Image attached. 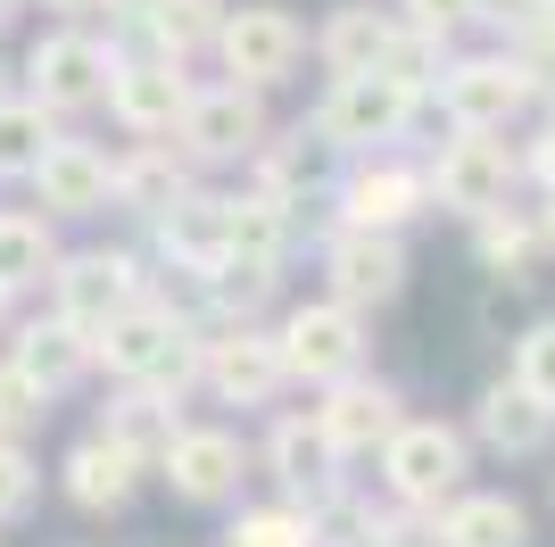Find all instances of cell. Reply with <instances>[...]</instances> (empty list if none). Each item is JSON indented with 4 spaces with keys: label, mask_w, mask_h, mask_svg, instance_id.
<instances>
[{
    "label": "cell",
    "mask_w": 555,
    "mask_h": 547,
    "mask_svg": "<svg viewBox=\"0 0 555 547\" xmlns=\"http://www.w3.org/2000/svg\"><path fill=\"white\" fill-rule=\"evenodd\" d=\"M398 17H415V25H440V34H456V25H473V0H398Z\"/></svg>",
    "instance_id": "b9f144b4"
},
{
    "label": "cell",
    "mask_w": 555,
    "mask_h": 547,
    "mask_svg": "<svg viewBox=\"0 0 555 547\" xmlns=\"http://www.w3.org/2000/svg\"><path fill=\"white\" fill-rule=\"evenodd\" d=\"M150 232H158V257L175 274H208L216 257H232V191H199L191 182L166 216H150Z\"/></svg>",
    "instance_id": "44dd1931"
},
{
    "label": "cell",
    "mask_w": 555,
    "mask_h": 547,
    "mask_svg": "<svg viewBox=\"0 0 555 547\" xmlns=\"http://www.w3.org/2000/svg\"><path fill=\"white\" fill-rule=\"evenodd\" d=\"M9 307H17V291H9V282H0V332H9Z\"/></svg>",
    "instance_id": "7dc6e473"
},
{
    "label": "cell",
    "mask_w": 555,
    "mask_h": 547,
    "mask_svg": "<svg viewBox=\"0 0 555 547\" xmlns=\"http://www.w3.org/2000/svg\"><path fill=\"white\" fill-rule=\"evenodd\" d=\"M191 191V158L175 150V141H133L125 158H116V175H108V207H125V216H166V207Z\"/></svg>",
    "instance_id": "484cf974"
},
{
    "label": "cell",
    "mask_w": 555,
    "mask_h": 547,
    "mask_svg": "<svg viewBox=\"0 0 555 547\" xmlns=\"http://www.w3.org/2000/svg\"><path fill=\"white\" fill-rule=\"evenodd\" d=\"M282 341V365H291V382H340V373H357L365 365V316L357 307H340V298H307V307H291V316L274 323Z\"/></svg>",
    "instance_id": "8fae6325"
},
{
    "label": "cell",
    "mask_w": 555,
    "mask_h": 547,
    "mask_svg": "<svg viewBox=\"0 0 555 547\" xmlns=\"http://www.w3.org/2000/svg\"><path fill=\"white\" fill-rule=\"evenodd\" d=\"M431 182V207H456V216H489V207L514 200V182H522V150L506 133H481V125H448L440 158L423 166Z\"/></svg>",
    "instance_id": "277c9868"
},
{
    "label": "cell",
    "mask_w": 555,
    "mask_h": 547,
    "mask_svg": "<svg viewBox=\"0 0 555 547\" xmlns=\"http://www.w3.org/2000/svg\"><path fill=\"white\" fill-rule=\"evenodd\" d=\"M0 91H9V75H0Z\"/></svg>",
    "instance_id": "c3c4849f"
},
{
    "label": "cell",
    "mask_w": 555,
    "mask_h": 547,
    "mask_svg": "<svg viewBox=\"0 0 555 547\" xmlns=\"http://www.w3.org/2000/svg\"><path fill=\"white\" fill-rule=\"evenodd\" d=\"M382 489H390L398 506H423V514H440L448 498L464 489V473H473V440L456 432V423H431V415H406L390 440H382Z\"/></svg>",
    "instance_id": "7a4b0ae2"
},
{
    "label": "cell",
    "mask_w": 555,
    "mask_h": 547,
    "mask_svg": "<svg viewBox=\"0 0 555 547\" xmlns=\"http://www.w3.org/2000/svg\"><path fill=\"white\" fill-rule=\"evenodd\" d=\"M398 423H406V398H398L390 382H373L365 365L340 373V382H324V398H315V432H324L348 465H357V456H382V440H390Z\"/></svg>",
    "instance_id": "2e32d148"
},
{
    "label": "cell",
    "mask_w": 555,
    "mask_h": 547,
    "mask_svg": "<svg viewBox=\"0 0 555 547\" xmlns=\"http://www.w3.org/2000/svg\"><path fill=\"white\" fill-rule=\"evenodd\" d=\"M191 291H199V316L208 323H257L282 291V257L232 250V257H216L208 274H191Z\"/></svg>",
    "instance_id": "4316f807"
},
{
    "label": "cell",
    "mask_w": 555,
    "mask_h": 547,
    "mask_svg": "<svg viewBox=\"0 0 555 547\" xmlns=\"http://www.w3.org/2000/svg\"><path fill=\"white\" fill-rule=\"evenodd\" d=\"M108 75H116V42L92 34V25H59V34H42V42L25 50V91L50 116L108 109Z\"/></svg>",
    "instance_id": "8992f818"
},
{
    "label": "cell",
    "mask_w": 555,
    "mask_h": 547,
    "mask_svg": "<svg viewBox=\"0 0 555 547\" xmlns=\"http://www.w3.org/2000/svg\"><path fill=\"white\" fill-rule=\"evenodd\" d=\"M266 473L282 481V498H299L307 514H340L357 489H348V456L315 432V415H274V432H266Z\"/></svg>",
    "instance_id": "9c48e42d"
},
{
    "label": "cell",
    "mask_w": 555,
    "mask_h": 547,
    "mask_svg": "<svg viewBox=\"0 0 555 547\" xmlns=\"http://www.w3.org/2000/svg\"><path fill=\"white\" fill-rule=\"evenodd\" d=\"M50 17H67V25H92V17H108L116 0H42Z\"/></svg>",
    "instance_id": "7bdbcfd3"
},
{
    "label": "cell",
    "mask_w": 555,
    "mask_h": 547,
    "mask_svg": "<svg viewBox=\"0 0 555 547\" xmlns=\"http://www.w3.org/2000/svg\"><path fill=\"white\" fill-rule=\"evenodd\" d=\"M141 291H150V274H141L125 250H75V257L59 250V274H50V307L75 316L92 341H100V323H108L116 307H133Z\"/></svg>",
    "instance_id": "9a60e30c"
},
{
    "label": "cell",
    "mask_w": 555,
    "mask_h": 547,
    "mask_svg": "<svg viewBox=\"0 0 555 547\" xmlns=\"http://www.w3.org/2000/svg\"><path fill=\"white\" fill-rule=\"evenodd\" d=\"M340 191V225H365V232H406L431 207V182L423 166H398V158H365L357 175L332 182Z\"/></svg>",
    "instance_id": "ac0fdd59"
},
{
    "label": "cell",
    "mask_w": 555,
    "mask_h": 547,
    "mask_svg": "<svg viewBox=\"0 0 555 547\" xmlns=\"http://www.w3.org/2000/svg\"><path fill=\"white\" fill-rule=\"evenodd\" d=\"M440 67H448V34H440V25L398 17V25H390V50H382V75H398V84H415L423 100H431Z\"/></svg>",
    "instance_id": "d590c367"
},
{
    "label": "cell",
    "mask_w": 555,
    "mask_h": 547,
    "mask_svg": "<svg viewBox=\"0 0 555 547\" xmlns=\"http://www.w3.org/2000/svg\"><path fill=\"white\" fill-rule=\"evenodd\" d=\"M17 17H25V0H0V34H9Z\"/></svg>",
    "instance_id": "bcb514c9"
},
{
    "label": "cell",
    "mask_w": 555,
    "mask_h": 547,
    "mask_svg": "<svg viewBox=\"0 0 555 547\" xmlns=\"http://www.w3.org/2000/svg\"><path fill=\"white\" fill-rule=\"evenodd\" d=\"M473 440H481L489 456H539L555 440V407L506 373V382L481 390V407H473Z\"/></svg>",
    "instance_id": "d4e9b609"
},
{
    "label": "cell",
    "mask_w": 555,
    "mask_h": 547,
    "mask_svg": "<svg viewBox=\"0 0 555 547\" xmlns=\"http://www.w3.org/2000/svg\"><path fill=\"white\" fill-rule=\"evenodd\" d=\"M59 116L34 100V91H0V182L9 175H34V158L50 150Z\"/></svg>",
    "instance_id": "836d02e7"
},
{
    "label": "cell",
    "mask_w": 555,
    "mask_h": 547,
    "mask_svg": "<svg viewBox=\"0 0 555 547\" xmlns=\"http://www.w3.org/2000/svg\"><path fill=\"white\" fill-rule=\"evenodd\" d=\"M216 59H224L232 84H249V91H282L291 75L307 67V25L291 17V9H274V0L224 9V25H216Z\"/></svg>",
    "instance_id": "ba28073f"
},
{
    "label": "cell",
    "mask_w": 555,
    "mask_h": 547,
    "mask_svg": "<svg viewBox=\"0 0 555 547\" xmlns=\"http://www.w3.org/2000/svg\"><path fill=\"white\" fill-rule=\"evenodd\" d=\"M50 274H59L50 216H17V207H0V282H9V291H42Z\"/></svg>",
    "instance_id": "1f68e13d"
},
{
    "label": "cell",
    "mask_w": 555,
    "mask_h": 547,
    "mask_svg": "<svg viewBox=\"0 0 555 547\" xmlns=\"http://www.w3.org/2000/svg\"><path fill=\"white\" fill-rule=\"evenodd\" d=\"M431 531H440V547H531V514L506 489H456L431 514Z\"/></svg>",
    "instance_id": "83f0119b"
},
{
    "label": "cell",
    "mask_w": 555,
    "mask_h": 547,
    "mask_svg": "<svg viewBox=\"0 0 555 547\" xmlns=\"http://www.w3.org/2000/svg\"><path fill=\"white\" fill-rule=\"evenodd\" d=\"M406 241L398 232H365V225H332L324 241V291L340 298V307H357V316H373V307H390V298H406Z\"/></svg>",
    "instance_id": "7c38bea8"
},
{
    "label": "cell",
    "mask_w": 555,
    "mask_h": 547,
    "mask_svg": "<svg viewBox=\"0 0 555 547\" xmlns=\"http://www.w3.org/2000/svg\"><path fill=\"white\" fill-rule=\"evenodd\" d=\"M473 257H481L498 282H531V266L547 257V232H539V207H489L473 216Z\"/></svg>",
    "instance_id": "f1b7e54d"
},
{
    "label": "cell",
    "mask_w": 555,
    "mask_h": 547,
    "mask_svg": "<svg viewBox=\"0 0 555 547\" xmlns=\"http://www.w3.org/2000/svg\"><path fill=\"white\" fill-rule=\"evenodd\" d=\"M390 9H332L324 25H315V59H324V75H365L382 67V50H390Z\"/></svg>",
    "instance_id": "4dcf8cb0"
},
{
    "label": "cell",
    "mask_w": 555,
    "mask_h": 547,
    "mask_svg": "<svg viewBox=\"0 0 555 547\" xmlns=\"http://www.w3.org/2000/svg\"><path fill=\"white\" fill-rule=\"evenodd\" d=\"M224 547H324V514H307L299 498H274V506H241L224 531Z\"/></svg>",
    "instance_id": "d6a6232c"
},
{
    "label": "cell",
    "mask_w": 555,
    "mask_h": 547,
    "mask_svg": "<svg viewBox=\"0 0 555 547\" xmlns=\"http://www.w3.org/2000/svg\"><path fill=\"white\" fill-rule=\"evenodd\" d=\"M415 116H423V91H415V84H398V75L365 67V75H332L315 125H324L340 150H373V141H398Z\"/></svg>",
    "instance_id": "30bf717a"
},
{
    "label": "cell",
    "mask_w": 555,
    "mask_h": 547,
    "mask_svg": "<svg viewBox=\"0 0 555 547\" xmlns=\"http://www.w3.org/2000/svg\"><path fill=\"white\" fill-rule=\"evenodd\" d=\"M324 547H440V531H431V514H423V506L348 498V506H340V531L324 523Z\"/></svg>",
    "instance_id": "f546056e"
},
{
    "label": "cell",
    "mask_w": 555,
    "mask_h": 547,
    "mask_svg": "<svg viewBox=\"0 0 555 547\" xmlns=\"http://www.w3.org/2000/svg\"><path fill=\"white\" fill-rule=\"evenodd\" d=\"M199 332H208V316L191 307V298H158L141 291L133 307H116L108 323H100V373L108 382H166V390H191L199 382Z\"/></svg>",
    "instance_id": "6da1fadb"
},
{
    "label": "cell",
    "mask_w": 555,
    "mask_h": 547,
    "mask_svg": "<svg viewBox=\"0 0 555 547\" xmlns=\"http://www.w3.org/2000/svg\"><path fill=\"white\" fill-rule=\"evenodd\" d=\"M108 175L116 158L100 150V141H75V133H50V150L34 158V200H42V216H100L108 207Z\"/></svg>",
    "instance_id": "d6986e66"
},
{
    "label": "cell",
    "mask_w": 555,
    "mask_h": 547,
    "mask_svg": "<svg viewBox=\"0 0 555 547\" xmlns=\"http://www.w3.org/2000/svg\"><path fill=\"white\" fill-rule=\"evenodd\" d=\"M522 42H555V0H539V25L522 34Z\"/></svg>",
    "instance_id": "ee69618b"
},
{
    "label": "cell",
    "mask_w": 555,
    "mask_h": 547,
    "mask_svg": "<svg viewBox=\"0 0 555 547\" xmlns=\"http://www.w3.org/2000/svg\"><path fill=\"white\" fill-rule=\"evenodd\" d=\"M199 382H208L216 407H274L291 390V365H282V341L266 323H208L199 332Z\"/></svg>",
    "instance_id": "52a82bcc"
},
{
    "label": "cell",
    "mask_w": 555,
    "mask_h": 547,
    "mask_svg": "<svg viewBox=\"0 0 555 547\" xmlns=\"http://www.w3.org/2000/svg\"><path fill=\"white\" fill-rule=\"evenodd\" d=\"M191 100V75L183 59H158V50H116V75H108V116L125 125L133 141H166L175 133V116Z\"/></svg>",
    "instance_id": "5bb4252c"
},
{
    "label": "cell",
    "mask_w": 555,
    "mask_h": 547,
    "mask_svg": "<svg viewBox=\"0 0 555 547\" xmlns=\"http://www.w3.org/2000/svg\"><path fill=\"white\" fill-rule=\"evenodd\" d=\"M473 25H489V34L522 42V34L539 25V0H473Z\"/></svg>",
    "instance_id": "ab89813d"
},
{
    "label": "cell",
    "mask_w": 555,
    "mask_h": 547,
    "mask_svg": "<svg viewBox=\"0 0 555 547\" xmlns=\"http://www.w3.org/2000/svg\"><path fill=\"white\" fill-rule=\"evenodd\" d=\"M266 133H274V125H266V91L224 75V84H191V100H183V116H175L166 141H175L191 166H249Z\"/></svg>",
    "instance_id": "3957f363"
},
{
    "label": "cell",
    "mask_w": 555,
    "mask_h": 547,
    "mask_svg": "<svg viewBox=\"0 0 555 547\" xmlns=\"http://www.w3.org/2000/svg\"><path fill=\"white\" fill-rule=\"evenodd\" d=\"M539 232H547V257H555V191L539 200Z\"/></svg>",
    "instance_id": "f6af8a7d"
},
{
    "label": "cell",
    "mask_w": 555,
    "mask_h": 547,
    "mask_svg": "<svg viewBox=\"0 0 555 547\" xmlns=\"http://www.w3.org/2000/svg\"><path fill=\"white\" fill-rule=\"evenodd\" d=\"M522 182H539V191H555V109H547V125H539V133L522 141Z\"/></svg>",
    "instance_id": "60d3db41"
},
{
    "label": "cell",
    "mask_w": 555,
    "mask_h": 547,
    "mask_svg": "<svg viewBox=\"0 0 555 547\" xmlns=\"http://www.w3.org/2000/svg\"><path fill=\"white\" fill-rule=\"evenodd\" d=\"M150 473H158L183 506H232L241 481H249V440L224 432V423H183V440H175Z\"/></svg>",
    "instance_id": "4fadbf2b"
},
{
    "label": "cell",
    "mask_w": 555,
    "mask_h": 547,
    "mask_svg": "<svg viewBox=\"0 0 555 547\" xmlns=\"http://www.w3.org/2000/svg\"><path fill=\"white\" fill-rule=\"evenodd\" d=\"M514 382H522V390H539V398L555 407V316H539L531 332L514 341Z\"/></svg>",
    "instance_id": "f35d334b"
},
{
    "label": "cell",
    "mask_w": 555,
    "mask_h": 547,
    "mask_svg": "<svg viewBox=\"0 0 555 547\" xmlns=\"http://www.w3.org/2000/svg\"><path fill=\"white\" fill-rule=\"evenodd\" d=\"M232 0H116L108 25L116 34H133L141 50H158V59H199V50H216V25H224Z\"/></svg>",
    "instance_id": "ffe728a7"
},
{
    "label": "cell",
    "mask_w": 555,
    "mask_h": 547,
    "mask_svg": "<svg viewBox=\"0 0 555 547\" xmlns=\"http://www.w3.org/2000/svg\"><path fill=\"white\" fill-rule=\"evenodd\" d=\"M340 141L307 116V125H291V133H266L257 141V158H249V175H257V191H274L282 207H307L315 191H332L340 182Z\"/></svg>",
    "instance_id": "e0dca14e"
},
{
    "label": "cell",
    "mask_w": 555,
    "mask_h": 547,
    "mask_svg": "<svg viewBox=\"0 0 555 547\" xmlns=\"http://www.w3.org/2000/svg\"><path fill=\"white\" fill-rule=\"evenodd\" d=\"M141 465L133 448H116L108 432H92V440H75L67 448V465H59V489H67V506H83V514H125L133 506V489H141Z\"/></svg>",
    "instance_id": "cb8c5ba5"
},
{
    "label": "cell",
    "mask_w": 555,
    "mask_h": 547,
    "mask_svg": "<svg viewBox=\"0 0 555 547\" xmlns=\"http://www.w3.org/2000/svg\"><path fill=\"white\" fill-rule=\"evenodd\" d=\"M42 423H50V390L17 357H0V440H42Z\"/></svg>",
    "instance_id": "8d00e7d4"
},
{
    "label": "cell",
    "mask_w": 555,
    "mask_h": 547,
    "mask_svg": "<svg viewBox=\"0 0 555 547\" xmlns=\"http://www.w3.org/2000/svg\"><path fill=\"white\" fill-rule=\"evenodd\" d=\"M34 498H42V465H34V448H25V440H0V523H25Z\"/></svg>",
    "instance_id": "74e56055"
},
{
    "label": "cell",
    "mask_w": 555,
    "mask_h": 547,
    "mask_svg": "<svg viewBox=\"0 0 555 547\" xmlns=\"http://www.w3.org/2000/svg\"><path fill=\"white\" fill-rule=\"evenodd\" d=\"M291 216H299V207H282L274 191H232V250H249V257H291Z\"/></svg>",
    "instance_id": "e575fe53"
},
{
    "label": "cell",
    "mask_w": 555,
    "mask_h": 547,
    "mask_svg": "<svg viewBox=\"0 0 555 547\" xmlns=\"http://www.w3.org/2000/svg\"><path fill=\"white\" fill-rule=\"evenodd\" d=\"M9 357H17L25 373H34V382L50 390V398L100 373V348H92V332H83L75 316H59V307H50V316H25V323H17V341H9Z\"/></svg>",
    "instance_id": "603a6c76"
},
{
    "label": "cell",
    "mask_w": 555,
    "mask_h": 547,
    "mask_svg": "<svg viewBox=\"0 0 555 547\" xmlns=\"http://www.w3.org/2000/svg\"><path fill=\"white\" fill-rule=\"evenodd\" d=\"M183 390H166V382H116V398L100 407V432L116 440V448H133L141 465H158L175 440H183Z\"/></svg>",
    "instance_id": "7402d4cb"
},
{
    "label": "cell",
    "mask_w": 555,
    "mask_h": 547,
    "mask_svg": "<svg viewBox=\"0 0 555 547\" xmlns=\"http://www.w3.org/2000/svg\"><path fill=\"white\" fill-rule=\"evenodd\" d=\"M539 100L531 59L522 50H473V59H448L440 84H431V109L448 125H481V133H506L514 116Z\"/></svg>",
    "instance_id": "5b68a950"
}]
</instances>
